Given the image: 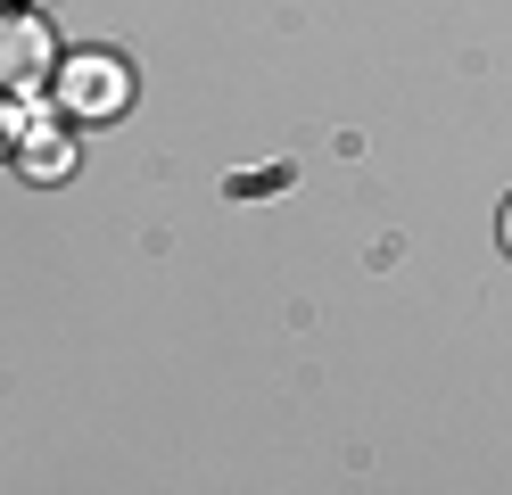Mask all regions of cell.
Masks as SVG:
<instances>
[{
	"instance_id": "cell-1",
	"label": "cell",
	"mask_w": 512,
	"mask_h": 495,
	"mask_svg": "<svg viewBox=\"0 0 512 495\" xmlns=\"http://www.w3.org/2000/svg\"><path fill=\"white\" fill-rule=\"evenodd\" d=\"M58 83V25L34 9H0V91L42 99Z\"/></svg>"
},
{
	"instance_id": "cell-2",
	"label": "cell",
	"mask_w": 512,
	"mask_h": 495,
	"mask_svg": "<svg viewBox=\"0 0 512 495\" xmlns=\"http://www.w3.org/2000/svg\"><path fill=\"white\" fill-rule=\"evenodd\" d=\"M50 91H58L67 116L108 124V116H124V99H133V66L108 58V50H83V58H58V83Z\"/></svg>"
},
{
	"instance_id": "cell-3",
	"label": "cell",
	"mask_w": 512,
	"mask_h": 495,
	"mask_svg": "<svg viewBox=\"0 0 512 495\" xmlns=\"http://www.w3.org/2000/svg\"><path fill=\"white\" fill-rule=\"evenodd\" d=\"M9 165H17L34 190H50V182H67V174H75V141H67L58 124H25V141H17Z\"/></svg>"
},
{
	"instance_id": "cell-4",
	"label": "cell",
	"mask_w": 512,
	"mask_h": 495,
	"mask_svg": "<svg viewBox=\"0 0 512 495\" xmlns=\"http://www.w3.org/2000/svg\"><path fill=\"white\" fill-rule=\"evenodd\" d=\"M17 108H25V99H9V91H0V157H17V141H25V124H17Z\"/></svg>"
},
{
	"instance_id": "cell-5",
	"label": "cell",
	"mask_w": 512,
	"mask_h": 495,
	"mask_svg": "<svg viewBox=\"0 0 512 495\" xmlns=\"http://www.w3.org/2000/svg\"><path fill=\"white\" fill-rule=\"evenodd\" d=\"M496 231H504V256H512V198H504V223H496Z\"/></svg>"
}]
</instances>
